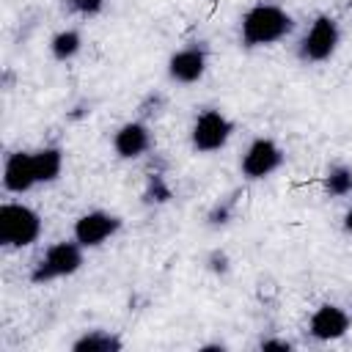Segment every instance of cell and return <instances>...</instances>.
<instances>
[{"instance_id": "5b68a950", "label": "cell", "mask_w": 352, "mask_h": 352, "mask_svg": "<svg viewBox=\"0 0 352 352\" xmlns=\"http://www.w3.org/2000/svg\"><path fill=\"white\" fill-rule=\"evenodd\" d=\"M234 121L217 110V107H206L192 118L190 126V146L195 154H214L220 148L228 146L231 135H234Z\"/></svg>"}, {"instance_id": "9a60e30c", "label": "cell", "mask_w": 352, "mask_h": 352, "mask_svg": "<svg viewBox=\"0 0 352 352\" xmlns=\"http://www.w3.org/2000/svg\"><path fill=\"white\" fill-rule=\"evenodd\" d=\"M322 184H324V192L330 198H346V195H352V168L344 165V162L330 165L324 170Z\"/></svg>"}, {"instance_id": "8fae6325", "label": "cell", "mask_w": 352, "mask_h": 352, "mask_svg": "<svg viewBox=\"0 0 352 352\" xmlns=\"http://www.w3.org/2000/svg\"><path fill=\"white\" fill-rule=\"evenodd\" d=\"M33 187H38L33 151H11L3 162V190L11 195H25Z\"/></svg>"}, {"instance_id": "3957f363", "label": "cell", "mask_w": 352, "mask_h": 352, "mask_svg": "<svg viewBox=\"0 0 352 352\" xmlns=\"http://www.w3.org/2000/svg\"><path fill=\"white\" fill-rule=\"evenodd\" d=\"M44 231L41 214L19 201H6L0 206V245L8 250H22L38 242Z\"/></svg>"}, {"instance_id": "52a82bcc", "label": "cell", "mask_w": 352, "mask_h": 352, "mask_svg": "<svg viewBox=\"0 0 352 352\" xmlns=\"http://www.w3.org/2000/svg\"><path fill=\"white\" fill-rule=\"evenodd\" d=\"M121 226H124V220H121L116 212L91 209V212H82V214L74 220L72 236H74L85 250H94V248H102L107 239H113V236L121 231Z\"/></svg>"}, {"instance_id": "277c9868", "label": "cell", "mask_w": 352, "mask_h": 352, "mask_svg": "<svg viewBox=\"0 0 352 352\" xmlns=\"http://www.w3.org/2000/svg\"><path fill=\"white\" fill-rule=\"evenodd\" d=\"M341 47V25L330 14H316L297 41V58L302 63H324Z\"/></svg>"}, {"instance_id": "6da1fadb", "label": "cell", "mask_w": 352, "mask_h": 352, "mask_svg": "<svg viewBox=\"0 0 352 352\" xmlns=\"http://www.w3.org/2000/svg\"><path fill=\"white\" fill-rule=\"evenodd\" d=\"M292 30H294V16L278 3L258 0L239 16V44L248 50L272 47L283 41Z\"/></svg>"}, {"instance_id": "7402d4cb", "label": "cell", "mask_w": 352, "mask_h": 352, "mask_svg": "<svg viewBox=\"0 0 352 352\" xmlns=\"http://www.w3.org/2000/svg\"><path fill=\"white\" fill-rule=\"evenodd\" d=\"M201 352H209V349H226V344H204V346H198Z\"/></svg>"}, {"instance_id": "ac0fdd59", "label": "cell", "mask_w": 352, "mask_h": 352, "mask_svg": "<svg viewBox=\"0 0 352 352\" xmlns=\"http://www.w3.org/2000/svg\"><path fill=\"white\" fill-rule=\"evenodd\" d=\"M60 3L69 14H77V16H85V19L99 16L104 11V0H60Z\"/></svg>"}, {"instance_id": "ba28073f", "label": "cell", "mask_w": 352, "mask_h": 352, "mask_svg": "<svg viewBox=\"0 0 352 352\" xmlns=\"http://www.w3.org/2000/svg\"><path fill=\"white\" fill-rule=\"evenodd\" d=\"M209 69V50L204 41H192L168 58V80L176 85H195Z\"/></svg>"}, {"instance_id": "7a4b0ae2", "label": "cell", "mask_w": 352, "mask_h": 352, "mask_svg": "<svg viewBox=\"0 0 352 352\" xmlns=\"http://www.w3.org/2000/svg\"><path fill=\"white\" fill-rule=\"evenodd\" d=\"M82 261H85V248L74 236L60 239V242H52L36 258L28 278H30L33 286H44V283H52V280H60V278H72L74 272H80Z\"/></svg>"}, {"instance_id": "7c38bea8", "label": "cell", "mask_w": 352, "mask_h": 352, "mask_svg": "<svg viewBox=\"0 0 352 352\" xmlns=\"http://www.w3.org/2000/svg\"><path fill=\"white\" fill-rule=\"evenodd\" d=\"M121 349H124L121 336L104 327H91L72 341V352H121Z\"/></svg>"}, {"instance_id": "2e32d148", "label": "cell", "mask_w": 352, "mask_h": 352, "mask_svg": "<svg viewBox=\"0 0 352 352\" xmlns=\"http://www.w3.org/2000/svg\"><path fill=\"white\" fill-rule=\"evenodd\" d=\"M236 214V198L234 195H226L220 201H214L206 212V226L209 228H226Z\"/></svg>"}, {"instance_id": "44dd1931", "label": "cell", "mask_w": 352, "mask_h": 352, "mask_svg": "<svg viewBox=\"0 0 352 352\" xmlns=\"http://www.w3.org/2000/svg\"><path fill=\"white\" fill-rule=\"evenodd\" d=\"M341 226H344V231H346V234L352 236V206H349V209L344 212V220H341Z\"/></svg>"}, {"instance_id": "ffe728a7", "label": "cell", "mask_w": 352, "mask_h": 352, "mask_svg": "<svg viewBox=\"0 0 352 352\" xmlns=\"http://www.w3.org/2000/svg\"><path fill=\"white\" fill-rule=\"evenodd\" d=\"M258 349H264V352H270V349L292 352V349H294V344H292L289 338H275V336H270V338H261V341H258Z\"/></svg>"}, {"instance_id": "4fadbf2b", "label": "cell", "mask_w": 352, "mask_h": 352, "mask_svg": "<svg viewBox=\"0 0 352 352\" xmlns=\"http://www.w3.org/2000/svg\"><path fill=\"white\" fill-rule=\"evenodd\" d=\"M33 168L38 184H52L63 173V148L60 146H41L33 151Z\"/></svg>"}, {"instance_id": "30bf717a", "label": "cell", "mask_w": 352, "mask_h": 352, "mask_svg": "<svg viewBox=\"0 0 352 352\" xmlns=\"http://www.w3.org/2000/svg\"><path fill=\"white\" fill-rule=\"evenodd\" d=\"M151 146H154V135L146 118L126 121L113 132V151L121 160H140L143 154L151 151Z\"/></svg>"}, {"instance_id": "9c48e42d", "label": "cell", "mask_w": 352, "mask_h": 352, "mask_svg": "<svg viewBox=\"0 0 352 352\" xmlns=\"http://www.w3.org/2000/svg\"><path fill=\"white\" fill-rule=\"evenodd\" d=\"M352 327V316L349 311H344L341 305L336 302H322L311 316H308V336L316 338V341H338L349 333Z\"/></svg>"}, {"instance_id": "e0dca14e", "label": "cell", "mask_w": 352, "mask_h": 352, "mask_svg": "<svg viewBox=\"0 0 352 352\" xmlns=\"http://www.w3.org/2000/svg\"><path fill=\"white\" fill-rule=\"evenodd\" d=\"M170 195H173V192H170L165 176H162V173H148L146 190H143V201H146V204H165V201H170Z\"/></svg>"}, {"instance_id": "d6986e66", "label": "cell", "mask_w": 352, "mask_h": 352, "mask_svg": "<svg viewBox=\"0 0 352 352\" xmlns=\"http://www.w3.org/2000/svg\"><path fill=\"white\" fill-rule=\"evenodd\" d=\"M206 270L212 272V275H217V278H226L228 272H231V256L223 250V248H214V250H209V256H206Z\"/></svg>"}, {"instance_id": "8992f818", "label": "cell", "mask_w": 352, "mask_h": 352, "mask_svg": "<svg viewBox=\"0 0 352 352\" xmlns=\"http://www.w3.org/2000/svg\"><path fill=\"white\" fill-rule=\"evenodd\" d=\"M283 162H286V151L272 138H253L239 157V173L248 182H261L275 170H280Z\"/></svg>"}, {"instance_id": "5bb4252c", "label": "cell", "mask_w": 352, "mask_h": 352, "mask_svg": "<svg viewBox=\"0 0 352 352\" xmlns=\"http://www.w3.org/2000/svg\"><path fill=\"white\" fill-rule=\"evenodd\" d=\"M80 50H82V36L77 28H63L50 38V55L60 63L74 60L80 55Z\"/></svg>"}]
</instances>
